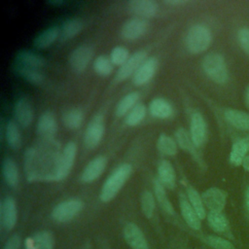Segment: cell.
<instances>
[{
  "mask_svg": "<svg viewBox=\"0 0 249 249\" xmlns=\"http://www.w3.org/2000/svg\"><path fill=\"white\" fill-rule=\"evenodd\" d=\"M61 152L54 140H44L24 153V171L28 181H56Z\"/></svg>",
  "mask_w": 249,
  "mask_h": 249,
  "instance_id": "cell-1",
  "label": "cell"
},
{
  "mask_svg": "<svg viewBox=\"0 0 249 249\" xmlns=\"http://www.w3.org/2000/svg\"><path fill=\"white\" fill-rule=\"evenodd\" d=\"M131 171L132 167L129 163H123L114 169L103 184L100 191V199L104 202L112 200L125 184Z\"/></svg>",
  "mask_w": 249,
  "mask_h": 249,
  "instance_id": "cell-2",
  "label": "cell"
},
{
  "mask_svg": "<svg viewBox=\"0 0 249 249\" xmlns=\"http://www.w3.org/2000/svg\"><path fill=\"white\" fill-rule=\"evenodd\" d=\"M212 42V34L203 24L193 25L186 36V46L190 53H200L206 51Z\"/></svg>",
  "mask_w": 249,
  "mask_h": 249,
  "instance_id": "cell-3",
  "label": "cell"
},
{
  "mask_svg": "<svg viewBox=\"0 0 249 249\" xmlns=\"http://www.w3.org/2000/svg\"><path fill=\"white\" fill-rule=\"evenodd\" d=\"M202 68L206 75L217 84H225L228 80V70L224 57L219 53H209L202 60Z\"/></svg>",
  "mask_w": 249,
  "mask_h": 249,
  "instance_id": "cell-4",
  "label": "cell"
},
{
  "mask_svg": "<svg viewBox=\"0 0 249 249\" xmlns=\"http://www.w3.org/2000/svg\"><path fill=\"white\" fill-rule=\"evenodd\" d=\"M83 208V202L77 198H71L58 203L52 212L54 221L64 223L72 220Z\"/></svg>",
  "mask_w": 249,
  "mask_h": 249,
  "instance_id": "cell-5",
  "label": "cell"
},
{
  "mask_svg": "<svg viewBox=\"0 0 249 249\" xmlns=\"http://www.w3.org/2000/svg\"><path fill=\"white\" fill-rule=\"evenodd\" d=\"M104 119L102 115L94 116L86 128L84 143L89 149L95 148L101 141L104 134Z\"/></svg>",
  "mask_w": 249,
  "mask_h": 249,
  "instance_id": "cell-6",
  "label": "cell"
},
{
  "mask_svg": "<svg viewBox=\"0 0 249 249\" xmlns=\"http://www.w3.org/2000/svg\"><path fill=\"white\" fill-rule=\"evenodd\" d=\"M76 154H77L76 144L72 141L68 142L64 146L59 157L57 173H56V181H60L67 177V175L69 174L74 164Z\"/></svg>",
  "mask_w": 249,
  "mask_h": 249,
  "instance_id": "cell-7",
  "label": "cell"
},
{
  "mask_svg": "<svg viewBox=\"0 0 249 249\" xmlns=\"http://www.w3.org/2000/svg\"><path fill=\"white\" fill-rule=\"evenodd\" d=\"M93 55V50L89 45H81L72 51L69 56V65L76 73L83 72Z\"/></svg>",
  "mask_w": 249,
  "mask_h": 249,
  "instance_id": "cell-8",
  "label": "cell"
},
{
  "mask_svg": "<svg viewBox=\"0 0 249 249\" xmlns=\"http://www.w3.org/2000/svg\"><path fill=\"white\" fill-rule=\"evenodd\" d=\"M147 59V53L144 50L137 51L133 53L129 58L125 61L124 64H123L116 74V81L122 82L130 77L133 76L136 70L140 67V65Z\"/></svg>",
  "mask_w": 249,
  "mask_h": 249,
  "instance_id": "cell-9",
  "label": "cell"
},
{
  "mask_svg": "<svg viewBox=\"0 0 249 249\" xmlns=\"http://www.w3.org/2000/svg\"><path fill=\"white\" fill-rule=\"evenodd\" d=\"M149 23L142 18H133L126 20L121 30L123 38L126 40H135L142 37L148 30Z\"/></svg>",
  "mask_w": 249,
  "mask_h": 249,
  "instance_id": "cell-10",
  "label": "cell"
},
{
  "mask_svg": "<svg viewBox=\"0 0 249 249\" xmlns=\"http://www.w3.org/2000/svg\"><path fill=\"white\" fill-rule=\"evenodd\" d=\"M202 201L203 204L210 210V211H216L221 212L227 201V195L224 191L218 188H210L206 190L202 196Z\"/></svg>",
  "mask_w": 249,
  "mask_h": 249,
  "instance_id": "cell-11",
  "label": "cell"
},
{
  "mask_svg": "<svg viewBox=\"0 0 249 249\" xmlns=\"http://www.w3.org/2000/svg\"><path fill=\"white\" fill-rule=\"evenodd\" d=\"M0 223L6 230H12L17 223V206L14 198L5 197L0 205Z\"/></svg>",
  "mask_w": 249,
  "mask_h": 249,
  "instance_id": "cell-12",
  "label": "cell"
},
{
  "mask_svg": "<svg viewBox=\"0 0 249 249\" xmlns=\"http://www.w3.org/2000/svg\"><path fill=\"white\" fill-rule=\"evenodd\" d=\"M57 124L54 115L52 112L43 113L37 122V132L44 140H53L56 133Z\"/></svg>",
  "mask_w": 249,
  "mask_h": 249,
  "instance_id": "cell-13",
  "label": "cell"
},
{
  "mask_svg": "<svg viewBox=\"0 0 249 249\" xmlns=\"http://www.w3.org/2000/svg\"><path fill=\"white\" fill-rule=\"evenodd\" d=\"M158 68V60L156 57H147V59L140 65L132 76L133 83L136 86H143L147 84L156 74Z\"/></svg>",
  "mask_w": 249,
  "mask_h": 249,
  "instance_id": "cell-14",
  "label": "cell"
},
{
  "mask_svg": "<svg viewBox=\"0 0 249 249\" xmlns=\"http://www.w3.org/2000/svg\"><path fill=\"white\" fill-rule=\"evenodd\" d=\"M190 127V134L194 145L196 148H198L204 143L206 138V123L200 113L196 112L192 115Z\"/></svg>",
  "mask_w": 249,
  "mask_h": 249,
  "instance_id": "cell-15",
  "label": "cell"
},
{
  "mask_svg": "<svg viewBox=\"0 0 249 249\" xmlns=\"http://www.w3.org/2000/svg\"><path fill=\"white\" fill-rule=\"evenodd\" d=\"M107 165V159L104 156L95 157L84 168L81 179L85 183H90L96 180L104 171Z\"/></svg>",
  "mask_w": 249,
  "mask_h": 249,
  "instance_id": "cell-16",
  "label": "cell"
},
{
  "mask_svg": "<svg viewBox=\"0 0 249 249\" xmlns=\"http://www.w3.org/2000/svg\"><path fill=\"white\" fill-rule=\"evenodd\" d=\"M124 236L132 249H149L142 231L133 223H128L124 229Z\"/></svg>",
  "mask_w": 249,
  "mask_h": 249,
  "instance_id": "cell-17",
  "label": "cell"
},
{
  "mask_svg": "<svg viewBox=\"0 0 249 249\" xmlns=\"http://www.w3.org/2000/svg\"><path fill=\"white\" fill-rule=\"evenodd\" d=\"M14 115L18 124L24 128L29 126L33 120V109L30 102L24 97L18 99L14 107Z\"/></svg>",
  "mask_w": 249,
  "mask_h": 249,
  "instance_id": "cell-18",
  "label": "cell"
},
{
  "mask_svg": "<svg viewBox=\"0 0 249 249\" xmlns=\"http://www.w3.org/2000/svg\"><path fill=\"white\" fill-rule=\"evenodd\" d=\"M129 10L141 18H153L159 11V5L153 0H131L128 2Z\"/></svg>",
  "mask_w": 249,
  "mask_h": 249,
  "instance_id": "cell-19",
  "label": "cell"
},
{
  "mask_svg": "<svg viewBox=\"0 0 249 249\" xmlns=\"http://www.w3.org/2000/svg\"><path fill=\"white\" fill-rule=\"evenodd\" d=\"M15 62L20 63L22 65L34 68V69H41L46 65V60L43 56L27 51V50H20L16 53Z\"/></svg>",
  "mask_w": 249,
  "mask_h": 249,
  "instance_id": "cell-20",
  "label": "cell"
},
{
  "mask_svg": "<svg viewBox=\"0 0 249 249\" xmlns=\"http://www.w3.org/2000/svg\"><path fill=\"white\" fill-rule=\"evenodd\" d=\"M13 70L17 75L23 78L25 81L32 85L39 86L44 82V75L38 69H34L18 62H14Z\"/></svg>",
  "mask_w": 249,
  "mask_h": 249,
  "instance_id": "cell-21",
  "label": "cell"
},
{
  "mask_svg": "<svg viewBox=\"0 0 249 249\" xmlns=\"http://www.w3.org/2000/svg\"><path fill=\"white\" fill-rule=\"evenodd\" d=\"M158 175L160 182L166 188L173 189L176 183V175L173 165L168 160H161L158 166Z\"/></svg>",
  "mask_w": 249,
  "mask_h": 249,
  "instance_id": "cell-22",
  "label": "cell"
},
{
  "mask_svg": "<svg viewBox=\"0 0 249 249\" xmlns=\"http://www.w3.org/2000/svg\"><path fill=\"white\" fill-rule=\"evenodd\" d=\"M53 237L49 231L37 232L26 240V249H53Z\"/></svg>",
  "mask_w": 249,
  "mask_h": 249,
  "instance_id": "cell-23",
  "label": "cell"
},
{
  "mask_svg": "<svg viewBox=\"0 0 249 249\" xmlns=\"http://www.w3.org/2000/svg\"><path fill=\"white\" fill-rule=\"evenodd\" d=\"M2 133L5 136L7 144L12 149H18L21 145V135L18 129L17 123L13 120H10L5 124V127H2Z\"/></svg>",
  "mask_w": 249,
  "mask_h": 249,
  "instance_id": "cell-24",
  "label": "cell"
},
{
  "mask_svg": "<svg viewBox=\"0 0 249 249\" xmlns=\"http://www.w3.org/2000/svg\"><path fill=\"white\" fill-rule=\"evenodd\" d=\"M60 35V28L58 26H52L41 33H39L34 41L33 45L38 49H46L50 47Z\"/></svg>",
  "mask_w": 249,
  "mask_h": 249,
  "instance_id": "cell-25",
  "label": "cell"
},
{
  "mask_svg": "<svg viewBox=\"0 0 249 249\" xmlns=\"http://www.w3.org/2000/svg\"><path fill=\"white\" fill-rule=\"evenodd\" d=\"M150 114L158 119H167L172 115L173 109L170 103L163 98H155L149 105Z\"/></svg>",
  "mask_w": 249,
  "mask_h": 249,
  "instance_id": "cell-26",
  "label": "cell"
},
{
  "mask_svg": "<svg viewBox=\"0 0 249 249\" xmlns=\"http://www.w3.org/2000/svg\"><path fill=\"white\" fill-rule=\"evenodd\" d=\"M180 209L182 216L188 226L194 230H199L201 219L198 217V215L191 205L190 201H188L184 197H180Z\"/></svg>",
  "mask_w": 249,
  "mask_h": 249,
  "instance_id": "cell-27",
  "label": "cell"
},
{
  "mask_svg": "<svg viewBox=\"0 0 249 249\" xmlns=\"http://www.w3.org/2000/svg\"><path fill=\"white\" fill-rule=\"evenodd\" d=\"M224 115L232 126L242 130H249V114L238 110L228 109Z\"/></svg>",
  "mask_w": 249,
  "mask_h": 249,
  "instance_id": "cell-28",
  "label": "cell"
},
{
  "mask_svg": "<svg viewBox=\"0 0 249 249\" xmlns=\"http://www.w3.org/2000/svg\"><path fill=\"white\" fill-rule=\"evenodd\" d=\"M2 174L5 182L11 187H17L18 183V171L16 162L10 159L5 158L2 162Z\"/></svg>",
  "mask_w": 249,
  "mask_h": 249,
  "instance_id": "cell-29",
  "label": "cell"
},
{
  "mask_svg": "<svg viewBox=\"0 0 249 249\" xmlns=\"http://www.w3.org/2000/svg\"><path fill=\"white\" fill-rule=\"evenodd\" d=\"M83 29V21L79 18H71L65 20L60 27V39L63 41L72 39L78 35Z\"/></svg>",
  "mask_w": 249,
  "mask_h": 249,
  "instance_id": "cell-30",
  "label": "cell"
},
{
  "mask_svg": "<svg viewBox=\"0 0 249 249\" xmlns=\"http://www.w3.org/2000/svg\"><path fill=\"white\" fill-rule=\"evenodd\" d=\"M249 150V143L246 139H240L233 143L230 154V160L234 165H239L243 162L246 154Z\"/></svg>",
  "mask_w": 249,
  "mask_h": 249,
  "instance_id": "cell-31",
  "label": "cell"
},
{
  "mask_svg": "<svg viewBox=\"0 0 249 249\" xmlns=\"http://www.w3.org/2000/svg\"><path fill=\"white\" fill-rule=\"evenodd\" d=\"M138 99L139 94L136 91H132L125 94L116 106V115L118 117L127 115V113L138 103Z\"/></svg>",
  "mask_w": 249,
  "mask_h": 249,
  "instance_id": "cell-32",
  "label": "cell"
},
{
  "mask_svg": "<svg viewBox=\"0 0 249 249\" xmlns=\"http://www.w3.org/2000/svg\"><path fill=\"white\" fill-rule=\"evenodd\" d=\"M84 121V113L79 108H72L66 111L62 116L64 125L69 129H77Z\"/></svg>",
  "mask_w": 249,
  "mask_h": 249,
  "instance_id": "cell-33",
  "label": "cell"
},
{
  "mask_svg": "<svg viewBox=\"0 0 249 249\" xmlns=\"http://www.w3.org/2000/svg\"><path fill=\"white\" fill-rule=\"evenodd\" d=\"M210 228L216 232H226L229 229V222L222 212L210 211L207 215Z\"/></svg>",
  "mask_w": 249,
  "mask_h": 249,
  "instance_id": "cell-34",
  "label": "cell"
},
{
  "mask_svg": "<svg viewBox=\"0 0 249 249\" xmlns=\"http://www.w3.org/2000/svg\"><path fill=\"white\" fill-rule=\"evenodd\" d=\"M157 147L158 150L163 154V155H167V156H174L177 153V142L172 139L170 136L161 133L159 138H158V142H157Z\"/></svg>",
  "mask_w": 249,
  "mask_h": 249,
  "instance_id": "cell-35",
  "label": "cell"
},
{
  "mask_svg": "<svg viewBox=\"0 0 249 249\" xmlns=\"http://www.w3.org/2000/svg\"><path fill=\"white\" fill-rule=\"evenodd\" d=\"M164 186L160 182L159 179H155L154 180V192H155V196L157 197L158 202L160 203V205L161 206V208L169 213V214H173V207L171 205V203L169 202V199L165 194L164 191Z\"/></svg>",
  "mask_w": 249,
  "mask_h": 249,
  "instance_id": "cell-36",
  "label": "cell"
},
{
  "mask_svg": "<svg viewBox=\"0 0 249 249\" xmlns=\"http://www.w3.org/2000/svg\"><path fill=\"white\" fill-rule=\"evenodd\" d=\"M146 106L141 103L138 102L126 115L125 117V124L128 126H135L137 124H139L145 118L146 116Z\"/></svg>",
  "mask_w": 249,
  "mask_h": 249,
  "instance_id": "cell-37",
  "label": "cell"
},
{
  "mask_svg": "<svg viewBox=\"0 0 249 249\" xmlns=\"http://www.w3.org/2000/svg\"><path fill=\"white\" fill-rule=\"evenodd\" d=\"M187 194L189 197V201L198 217L200 219L205 218V209H204V204L202 201V197L199 196V194L193 188V187H188L187 189Z\"/></svg>",
  "mask_w": 249,
  "mask_h": 249,
  "instance_id": "cell-38",
  "label": "cell"
},
{
  "mask_svg": "<svg viewBox=\"0 0 249 249\" xmlns=\"http://www.w3.org/2000/svg\"><path fill=\"white\" fill-rule=\"evenodd\" d=\"M175 138H176V142L180 146V148H182L183 150L190 152L192 154L195 153L196 146L194 145L191 134L185 128H183V127L178 128L175 132Z\"/></svg>",
  "mask_w": 249,
  "mask_h": 249,
  "instance_id": "cell-39",
  "label": "cell"
},
{
  "mask_svg": "<svg viewBox=\"0 0 249 249\" xmlns=\"http://www.w3.org/2000/svg\"><path fill=\"white\" fill-rule=\"evenodd\" d=\"M93 69L98 75L106 77L112 73L113 63L107 56L99 55L93 61Z\"/></svg>",
  "mask_w": 249,
  "mask_h": 249,
  "instance_id": "cell-40",
  "label": "cell"
},
{
  "mask_svg": "<svg viewBox=\"0 0 249 249\" xmlns=\"http://www.w3.org/2000/svg\"><path fill=\"white\" fill-rule=\"evenodd\" d=\"M140 201H141V208L144 215L147 218H151L155 210V197L153 194L149 191L143 192V194L141 195Z\"/></svg>",
  "mask_w": 249,
  "mask_h": 249,
  "instance_id": "cell-41",
  "label": "cell"
},
{
  "mask_svg": "<svg viewBox=\"0 0 249 249\" xmlns=\"http://www.w3.org/2000/svg\"><path fill=\"white\" fill-rule=\"evenodd\" d=\"M129 53L127 49H125L123 46H117L115 47L111 53H110V59L113 64L119 65L120 67L125 63V61L129 58Z\"/></svg>",
  "mask_w": 249,
  "mask_h": 249,
  "instance_id": "cell-42",
  "label": "cell"
},
{
  "mask_svg": "<svg viewBox=\"0 0 249 249\" xmlns=\"http://www.w3.org/2000/svg\"><path fill=\"white\" fill-rule=\"evenodd\" d=\"M204 242L213 249H235L231 242L215 235H206L203 238Z\"/></svg>",
  "mask_w": 249,
  "mask_h": 249,
  "instance_id": "cell-43",
  "label": "cell"
},
{
  "mask_svg": "<svg viewBox=\"0 0 249 249\" xmlns=\"http://www.w3.org/2000/svg\"><path fill=\"white\" fill-rule=\"evenodd\" d=\"M238 42L243 51L249 54V29L243 28L238 31Z\"/></svg>",
  "mask_w": 249,
  "mask_h": 249,
  "instance_id": "cell-44",
  "label": "cell"
},
{
  "mask_svg": "<svg viewBox=\"0 0 249 249\" xmlns=\"http://www.w3.org/2000/svg\"><path fill=\"white\" fill-rule=\"evenodd\" d=\"M20 245V238L18 235H13L6 243L4 249H18Z\"/></svg>",
  "mask_w": 249,
  "mask_h": 249,
  "instance_id": "cell-45",
  "label": "cell"
},
{
  "mask_svg": "<svg viewBox=\"0 0 249 249\" xmlns=\"http://www.w3.org/2000/svg\"><path fill=\"white\" fill-rule=\"evenodd\" d=\"M165 4L167 5H171V6H175V5H183L188 3L187 1H183V0H168V1H164Z\"/></svg>",
  "mask_w": 249,
  "mask_h": 249,
  "instance_id": "cell-46",
  "label": "cell"
},
{
  "mask_svg": "<svg viewBox=\"0 0 249 249\" xmlns=\"http://www.w3.org/2000/svg\"><path fill=\"white\" fill-rule=\"evenodd\" d=\"M245 205H246V209L249 212V187L246 189L245 192Z\"/></svg>",
  "mask_w": 249,
  "mask_h": 249,
  "instance_id": "cell-47",
  "label": "cell"
},
{
  "mask_svg": "<svg viewBox=\"0 0 249 249\" xmlns=\"http://www.w3.org/2000/svg\"><path fill=\"white\" fill-rule=\"evenodd\" d=\"M242 164H243V167H244L247 171H249V156H246V157H245V159H244Z\"/></svg>",
  "mask_w": 249,
  "mask_h": 249,
  "instance_id": "cell-48",
  "label": "cell"
},
{
  "mask_svg": "<svg viewBox=\"0 0 249 249\" xmlns=\"http://www.w3.org/2000/svg\"><path fill=\"white\" fill-rule=\"evenodd\" d=\"M245 102H246L247 107L249 108V88H248V89L246 91V94H245Z\"/></svg>",
  "mask_w": 249,
  "mask_h": 249,
  "instance_id": "cell-49",
  "label": "cell"
},
{
  "mask_svg": "<svg viewBox=\"0 0 249 249\" xmlns=\"http://www.w3.org/2000/svg\"><path fill=\"white\" fill-rule=\"evenodd\" d=\"M51 3L53 5H58V4H63V1H52Z\"/></svg>",
  "mask_w": 249,
  "mask_h": 249,
  "instance_id": "cell-50",
  "label": "cell"
}]
</instances>
